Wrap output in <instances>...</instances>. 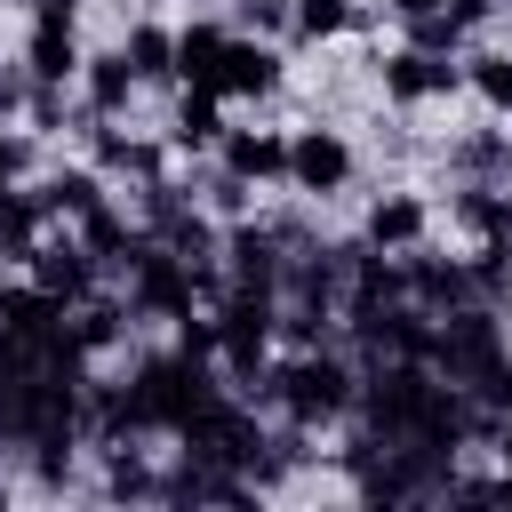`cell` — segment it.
I'll use <instances>...</instances> for the list:
<instances>
[{
	"label": "cell",
	"instance_id": "4316f807",
	"mask_svg": "<svg viewBox=\"0 0 512 512\" xmlns=\"http://www.w3.org/2000/svg\"><path fill=\"white\" fill-rule=\"evenodd\" d=\"M208 208H216V216H240V208H248V176H232V168H224V176L208 184Z\"/></svg>",
	"mask_w": 512,
	"mask_h": 512
},
{
	"label": "cell",
	"instance_id": "52a82bcc",
	"mask_svg": "<svg viewBox=\"0 0 512 512\" xmlns=\"http://www.w3.org/2000/svg\"><path fill=\"white\" fill-rule=\"evenodd\" d=\"M424 232H432V208H424L416 192H384V200H368V224H360L368 248L408 256V248H424Z\"/></svg>",
	"mask_w": 512,
	"mask_h": 512
},
{
	"label": "cell",
	"instance_id": "1f68e13d",
	"mask_svg": "<svg viewBox=\"0 0 512 512\" xmlns=\"http://www.w3.org/2000/svg\"><path fill=\"white\" fill-rule=\"evenodd\" d=\"M496 456H504V472H512V424H496Z\"/></svg>",
	"mask_w": 512,
	"mask_h": 512
},
{
	"label": "cell",
	"instance_id": "484cf974",
	"mask_svg": "<svg viewBox=\"0 0 512 512\" xmlns=\"http://www.w3.org/2000/svg\"><path fill=\"white\" fill-rule=\"evenodd\" d=\"M456 168H472V176L504 168V136H464V144H456Z\"/></svg>",
	"mask_w": 512,
	"mask_h": 512
},
{
	"label": "cell",
	"instance_id": "f1b7e54d",
	"mask_svg": "<svg viewBox=\"0 0 512 512\" xmlns=\"http://www.w3.org/2000/svg\"><path fill=\"white\" fill-rule=\"evenodd\" d=\"M440 8H448V16H456V24H464V32H472V24H488V16H496V0H440Z\"/></svg>",
	"mask_w": 512,
	"mask_h": 512
},
{
	"label": "cell",
	"instance_id": "30bf717a",
	"mask_svg": "<svg viewBox=\"0 0 512 512\" xmlns=\"http://www.w3.org/2000/svg\"><path fill=\"white\" fill-rule=\"evenodd\" d=\"M224 168L248 176V184H280L288 176V136L280 128H232L224 136Z\"/></svg>",
	"mask_w": 512,
	"mask_h": 512
},
{
	"label": "cell",
	"instance_id": "cb8c5ba5",
	"mask_svg": "<svg viewBox=\"0 0 512 512\" xmlns=\"http://www.w3.org/2000/svg\"><path fill=\"white\" fill-rule=\"evenodd\" d=\"M408 48H424V56H456V40H464V24L448 16V8H424V16H408Z\"/></svg>",
	"mask_w": 512,
	"mask_h": 512
},
{
	"label": "cell",
	"instance_id": "7a4b0ae2",
	"mask_svg": "<svg viewBox=\"0 0 512 512\" xmlns=\"http://www.w3.org/2000/svg\"><path fill=\"white\" fill-rule=\"evenodd\" d=\"M432 368H440L448 384L480 392V384L504 368V336H496V312H480V304H464V312H440V328H432Z\"/></svg>",
	"mask_w": 512,
	"mask_h": 512
},
{
	"label": "cell",
	"instance_id": "7402d4cb",
	"mask_svg": "<svg viewBox=\"0 0 512 512\" xmlns=\"http://www.w3.org/2000/svg\"><path fill=\"white\" fill-rule=\"evenodd\" d=\"M352 24H360L352 0H296V32H304V40H336V32H352Z\"/></svg>",
	"mask_w": 512,
	"mask_h": 512
},
{
	"label": "cell",
	"instance_id": "4dcf8cb0",
	"mask_svg": "<svg viewBox=\"0 0 512 512\" xmlns=\"http://www.w3.org/2000/svg\"><path fill=\"white\" fill-rule=\"evenodd\" d=\"M392 16H424V8H440V0H384Z\"/></svg>",
	"mask_w": 512,
	"mask_h": 512
},
{
	"label": "cell",
	"instance_id": "7c38bea8",
	"mask_svg": "<svg viewBox=\"0 0 512 512\" xmlns=\"http://www.w3.org/2000/svg\"><path fill=\"white\" fill-rule=\"evenodd\" d=\"M80 248H88L96 264H136V248H144V224H128V216L104 200V208H88V216H80Z\"/></svg>",
	"mask_w": 512,
	"mask_h": 512
},
{
	"label": "cell",
	"instance_id": "4fadbf2b",
	"mask_svg": "<svg viewBox=\"0 0 512 512\" xmlns=\"http://www.w3.org/2000/svg\"><path fill=\"white\" fill-rule=\"evenodd\" d=\"M128 320H136V304H112V296H88V304H72V344L88 352V360H104L120 336H128Z\"/></svg>",
	"mask_w": 512,
	"mask_h": 512
},
{
	"label": "cell",
	"instance_id": "83f0119b",
	"mask_svg": "<svg viewBox=\"0 0 512 512\" xmlns=\"http://www.w3.org/2000/svg\"><path fill=\"white\" fill-rule=\"evenodd\" d=\"M24 168H32V144H24L16 128H0V184H16Z\"/></svg>",
	"mask_w": 512,
	"mask_h": 512
},
{
	"label": "cell",
	"instance_id": "e0dca14e",
	"mask_svg": "<svg viewBox=\"0 0 512 512\" xmlns=\"http://www.w3.org/2000/svg\"><path fill=\"white\" fill-rule=\"evenodd\" d=\"M176 144H184V152H200V144H224L216 88H184V104H176Z\"/></svg>",
	"mask_w": 512,
	"mask_h": 512
},
{
	"label": "cell",
	"instance_id": "277c9868",
	"mask_svg": "<svg viewBox=\"0 0 512 512\" xmlns=\"http://www.w3.org/2000/svg\"><path fill=\"white\" fill-rule=\"evenodd\" d=\"M288 184L304 192V200H328V192H344L352 184V144L336 136V128H296L288 136Z\"/></svg>",
	"mask_w": 512,
	"mask_h": 512
},
{
	"label": "cell",
	"instance_id": "9a60e30c",
	"mask_svg": "<svg viewBox=\"0 0 512 512\" xmlns=\"http://www.w3.org/2000/svg\"><path fill=\"white\" fill-rule=\"evenodd\" d=\"M40 224H48V200L0 184V256H32L40 248Z\"/></svg>",
	"mask_w": 512,
	"mask_h": 512
},
{
	"label": "cell",
	"instance_id": "f546056e",
	"mask_svg": "<svg viewBox=\"0 0 512 512\" xmlns=\"http://www.w3.org/2000/svg\"><path fill=\"white\" fill-rule=\"evenodd\" d=\"M480 392H488V400H496V408H512V352H504V368H496V376H488V384H480Z\"/></svg>",
	"mask_w": 512,
	"mask_h": 512
},
{
	"label": "cell",
	"instance_id": "8992f818",
	"mask_svg": "<svg viewBox=\"0 0 512 512\" xmlns=\"http://www.w3.org/2000/svg\"><path fill=\"white\" fill-rule=\"evenodd\" d=\"M376 72H384V96H392V104H432V96H448V88L464 80L456 56H424V48H392Z\"/></svg>",
	"mask_w": 512,
	"mask_h": 512
},
{
	"label": "cell",
	"instance_id": "44dd1931",
	"mask_svg": "<svg viewBox=\"0 0 512 512\" xmlns=\"http://www.w3.org/2000/svg\"><path fill=\"white\" fill-rule=\"evenodd\" d=\"M96 168H112V176H160V144H136V136H96Z\"/></svg>",
	"mask_w": 512,
	"mask_h": 512
},
{
	"label": "cell",
	"instance_id": "9c48e42d",
	"mask_svg": "<svg viewBox=\"0 0 512 512\" xmlns=\"http://www.w3.org/2000/svg\"><path fill=\"white\" fill-rule=\"evenodd\" d=\"M224 48H232V24H184L176 32V80L224 96Z\"/></svg>",
	"mask_w": 512,
	"mask_h": 512
},
{
	"label": "cell",
	"instance_id": "8fae6325",
	"mask_svg": "<svg viewBox=\"0 0 512 512\" xmlns=\"http://www.w3.org/2000/svg\"><path fill=\"white\" fill-rule=\"evenodd\" d=\"M272 88H280V48L232 32V48H224V96H272Z\"/></svg>",
	"mask_w": 512,
	"mask_h": 512
},
{
	"label": "cell",
	"instance_id": "5b68a950",
	"mask_svg": "<svg viewBox=\"0 0 512 512\" xmlns=\"http://www.w3.org/2000/svg\"><path fill=\"white\" fill-rule=\"evenodd\" d=\"M24 264H32V280H40V288H48L64 312L96 296V256H88L80 240H48V232H40V248H32Z\"/></svg>",
	"mask_w": 512,
	"mask_h": 512
},
{
	"label": "cell",
	"instance_id": "ffe728a7",
	"mask_svg": "<svg viewBox=\"0 0 512 512\" xmlns=\"http://www.w3.org/2000/svg\"><path fill=\"white\" fill-rule=\"evenodd\" d=\"M464 88H472L488 112H512V56H504V48H480V56L464 64Z\"/></svg>",
	"mask_w": 512,
	"mask_h": 512
},
{
	"label": "cell",
	"instance_id": "5bb4252c",
	"mask_svg": "<svg viewBox=\"0 0 512 512\" xmlns=\"http://www.w3.org/2000/svg\"><path fill=\"white\" fill-rule=\"evenodd\" d=\"M80 80H88V112H96V120H112V112L136 96V64H128V48L88 56V64H80Z\"/></svg>",
	"mask_w": 512,
	"mask_h": 512
},
{
	"label": "cell",
	"instance_id": "ba28073f",
	"mask_svg": "<svg viewBox=\"0 0 512 512\" xmlns=\"http://www.w3.org/2000/svg\"><path fill=\"white\" fill-rule=\"evenodd\" d=\"M24 64H32V80H72L88 56H80V32H72V16H32V40H24Z\"/></svg>",
	"mask_w": 512,
	"mask_h": 512
},
{
	"label": "cell",
	"instance_id": "2e32d148",
	"mask_svg": "<svg viewBox=\"0 0 512 512\" xmlns=\"http://www.w3.org/2000/svg\"><path fill=\"white\" fill-rule=\"evenodd\" d=\"M456 224L480 232V240H512V200H504L496 184H464V192H456Z\"/></svg>",
	"mask_w": 512,
	"mask_h": 512
},
{
	"label": "cell",
	"instance_id": "ac0fdd59",
	"mask_svg": "<svg viewBox=\"0 0 512 512\" xmlns=\"http://www.w3.org/2000/svg\"><path fill=\"white\" fill-rule=\"evenodd\" d=\"M128 64H136V80H168L176 72V32H160V24H128Z\"/></svg>",
	"mask_w": 512,
	"mask_h": 512
},
{
	"label": "cell",
	"instance_id": "d4e9b609",
	"mask_svg": "<svg viewBox=\"0 0 512 512\" xmlns=\"http://www.w3.org/2000/svg\"><path fill=\"white\" fill-rule=\"evenodd\" d=\"M240 24H248L256 40H272V32L296 24V0H240Z\"/></svg>",
	"mask_w": 512,
	"mask_h": 512
},
{
	"label": "cell",
	"instance_id": "3957f363",
	"mask_svg": "<svg viewBox=\"0 0 512 512\" xmlns=\"http://www.w3.org/2000/svg\"><path fill=\"white\" fill-rule=\"evenodd\" d=\"M192 264L168 248V240H152L144 232V248H136V264H128V304L144 312V320H184L192 312Z\"/></svg>",
	"mask_w": 512,
	"mask_h": 512
},
{
	"label": "cell",
	"instance_id": "6da1fadb",
	"mask_svg": "<svg viewBox=\"0 0 512 512\" xmlns=\"http://www.w3.org/2000/svg\"><path fill=\"white\" fill-rule=\"evenodd\" d=\"M256 400H280V416L288 424H336L352 400H360V384H352V360H336V352H288L280 368H264V392Z\"/></svg>",
	"mask_w": 512,
	"mask_h": 512
},
{
	"label": "cell",
	"instance_id": "603a6c76",
	"mask_svg": "<svg viewBox=\"0 0 512 512\" xmlns=\"http://www.w3.org/2000/svg\"><path fill=\"white\" fill-rule=\"evenodd\" d=\"M104 496H160V472L136 456V448H112V472H104Z\"/></svg>",
	"mask_w": 512,
	"mask_h": 512
},
{
	"label": "cell",
	"instance_id": "d6986e66",
	"mask_svg": "<svg viewBox=\"0 0 512 512\" xmlns=\"http://www.w3.org/2000/svg\"><path fill=\"white\" fill-rule=\"evenodd\" d=\"M40 200H48V216H88V208H104V184H96V168H64L40 184Z\"/></svg>",
	"mask_w": 512,
	"mask_h": 512
},
{
	"label": "cell",
	"instance_id": "d6a6232c",
	"mask_svg": "<svg viewBox=\"0 0 512 512\" xmlns=\"http://www.w3.org/2000/svg\"><path fill=\"white\" fill-rule=\"evenodd\" d=\"M0 8H16V0H0Z\"/></svg>",
	"mask_w": 512,
	"mask_h": 512
}]
</instances>
